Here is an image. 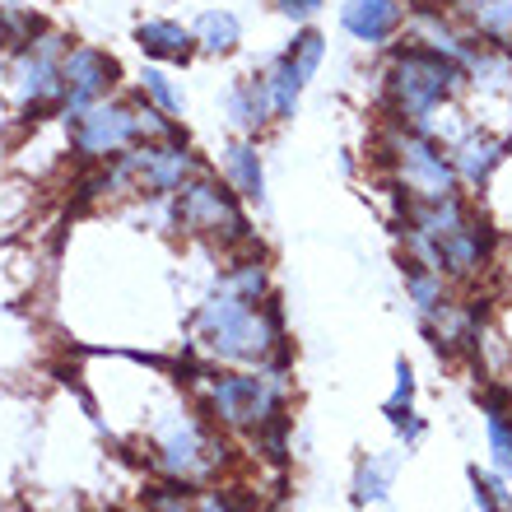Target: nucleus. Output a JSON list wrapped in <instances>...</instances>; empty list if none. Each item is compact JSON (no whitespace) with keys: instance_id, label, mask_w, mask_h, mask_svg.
Segmentation results:
<instances>
[{"instance_id":"1","label":"nucleus","mask_w":512,"mask_h":512,"mask_svg":"<svg viewBox=\"0 0 512 512\" xmlns=\"http://www.w3.org/2000/svg\"><path fill=\"white\" fill-rule=\"evenodd\" d=\"M396 229H401V261L438 270L452 284L480 280L499 252V233L466 201V191L443 201H401Z\"/></svg>"},{"instance_id":"2","label":"nucleus","mask_w":512,"mask_h":512,"mask_svg":"<svg viewBox=\"0 0 512 512\" xmlns=\"http://www.w3.org/2000/svg\"><path fill=\"white\" fill-rule=\"evenodd\" d=\"M191 345L210 364L229 368H261L289 359V331H284V312L275 294L243 298L229 289L210 294L191 317Z\"/></svg>"},{"instance_id":"3","label":"nucleus","mask_w":512,"mask_h":512,"mask_svg":"<svg viewBox=\"0 0 512 512\" xmlns=\"http://www.w3.org/2000/svg\"><path fill=\"white\" fill-rule=\"evenodd\" d=\"M187 387L196 410L215 429L252 438L256 429L284 419V410H289V359L261 364V368H229V373H215L205 364Z\"/></svg>"},{"instance_id":"4","label":"nucleus","mask_w":512,"mask_h":512,"mask_svg":"<svg viewBox=\"0 0 512 512\" xmlns=\"http://www.w3.org/2000/svg\"><path fill=\"white\" fill-rule=\"evenodd\" d=\"M466 94V70L447 56L419 47V42H401L391 47L387 66H382V112L387 122L424 126L433 131V117L457 103Z\"/></svg>"},{"instance_id":"5","label":"nucleus","mask_w":512,"mask_h":512,"mask_svg":"<svg viewBox=\"0 0 512 512\" xmlns=\"http://www.w3.org/2000/svg\"><path fill=\"white\" fill-rule=\"evenodd\" d=\"M201 154L187 145V135L177 140H140L112 163H98L89 177V196H145V201H173L182 182L201 173Z\"/></svg>"},{"instance_id":"6","label":"nucleus","mask_w":512,"mask_h":512,"mask_svg":"<svg viewBox=\"0 0 512 512\" xmlns=\"http://www.w3.org/2000/svg\"><path fill=\"white\" fill-rule=\"evenodd\" d=\"M378 159L387 168V182L401 201H443L457 196V168L447 159V145L424 126L382 122L378 135Z\"/></svg>"},{"instance_id":"7","label":"nucleus","mask_w":512,"mask_h":512,"mask_svg":"<svg viewBox=\"0 0 512 512\" xmlns=\"http://www.w3.org/2000/svg\"><path fill=\"white\" fill-rule=\"evenodd\" d=\"M168 215L187 238H205V243L224 247H252V219H247V201L224 182L219 173L201 168V173L182 182L173 201H168Z\"/></svg>"},{"instance_id":"8","label":"nucleus","mask_w":512,"mask_h":512,"mask_svg":"<svg viewBox=\"0 0 512 512\" xmlns=\"http://www.w3.org/2000/svg\"><path fill=\"white\" fill-rule=\"evenodd\" d=\"M66 135H70V154L89 168L98 163L122 159L131 145H140V131H135V94H108L89 103V108L70 112L66 117Z\"/></svg>"},{"instance_id":"9","label":"nucleus","mask_w":512,"mask_h":512,"mask_svg":"<svg viewBox=\"0 0 512 512\" xmlns=\"http://www.w3.org/2000/svg\"><path fill=\"white\" fill-rule=\"evenodd\" d=\"M70 42L52 28H38L28 42L14 47V61H10V84L24 112L38 122L42 112H61V61H66Z\"/></svg>"},{"instance_id":"10","label":"nucleus","mask_w":512,"mask_h":512,"mask_svg":"<svg viewBox=\"0 0 512 512\" xmlns=\"http://www.w3.org/2000/svg\"><path fill=\"white\" fill-rule=\"evenodd\" d=\"M322 56H326L322 33H317V28H298L294 42H289V47H284L266 70H261V84H266V94H270L275 122H289V117L298 112L303 89L312 84V75H317V66H322Z\"/></svg>"},{"instance_id":"11","label":"nucleus","mask_w":512,"mask_h":512,"mask_svg":"<svg viewBox=\"0 0 512 512\" xmlns=\"http://www.w3.org/2000/svg\"><path fill=\"white\" fill-rule=\"evenodd\" d=\"M117 84H122V61L117 56L94 47V42H70L66 61H61V117L117 94Z\"/></svg>"},{"instance_id":"12","label":"nucleus","mask_w":512,"mask_h":512,"mask_svg":"<svg viewBox=\"0 0 512 512\" xmlns=\"http://www.w3.org/2000/svg\"><path fill=\"white\" fill-rule=\"evenodd\" d=\"M447 145V159H452V168H457V182L461 191L471 187H489V177L499 173V163L508 159V140L494 131H485V126H466L461 135H452V140H443Z\"/></svg>"},{"instance_id":"13","label":"nucleus","mask_w":512,"mask_h":512,"mask_svg":"<svg viewBox=\"0 0 512 512\" xmlns=\"http://www.w3.org/2000/svg\"><path fill=\"white\" fill-rule=\"evenodd\" d=\"M340 28L364 47H391L405 28V5L401 0H345Z\"/></svg>"},{"instance_id":"14","label":"nucleus","mask_w":512,"mask_h":512,"mask_svg":"<svg viewBox=\"0 0 512 512\" xmlns=\"http://www.w3.org/2000/svg\"><path fill=\"white\" fill-rule=\"evenodd\" d=\"M135 47L154 66H187L191 56H196L191 28L177 24V19H145V24H135Z\"/></svg>"},{"instance_id":"15","label":"nucleus","mask_w":512,"mask_h":512,"mask_svg":"<svg viewBox=\"0 0 512 512\" xmlns=\"http://www.w3.org/2000/svg\"><path fill=\"white\" fill-rule=\"evenodd\" d=\"M224 112H229L233 131L247 135V140H256V135L266 131V126L275 122V108H270V94H266V84H261V75L233 80L229 94H224Z\"/></svg>"},{"instance_id":"16","label":"nucleus","mask_w":512,"mask_h":512,"mask_svg":"<svg viewBox=\"0 0 512 512\" xmlns=\"http://www.w3.org/2000/svg\"><path fill=\"white\" fill-rule=\"evenodd\" d=\"M475 38L494 42V47H512V0H443Z\"/></svg>"},{"instance_id":"17","label":"nucleus","mask_w":512,"mask_h":512,"mask_svg":"<svg viewBox=\"0 0 512 512\" xmlns=\"http://www.w3.org/2000/svg\"><path fill=\"white\" fill-rule=\"evenodd\" d=\"M224 182H229L247 205L266 201V168H261V149H256V140L238 135V140L224 149Z\"/></svg>"},{"instance_id":"18","label":"nucleus","mask_w":512,"mask_h":512,"mask_svg":"<svg viewBox=\"0 0 512 512\" xmlns=\"http://www.w3.org/2000/svg\"><path fill=\"white\" fill-rule=\"evenodd\" d=\"M401 275H405V298H410V308H415L419 326L433 322V317L452 303V280H447V275H438V270L415 266V261H401Z\"/></svg>"},{"instance_id":"19","label":"nucleus","mask_w":512,"mask_h":512,"mask_svg":"<svg viewBox=\"0 0 512 512\" xmlns=\"http://www.w3.org/2000/svg\"><path fill=\"white\" fill-rule=\"evenodd\" d=\"M480 410H485V429H489V452L494 466L512 480V391L503 387H480Z\"/></svg>"},{"instance_id":"20","label":"nucleus","mask_w":512,"mask_h":512,"mask_svg":"<svg viewBox=\"0 0 512 512\" xmlns=\"http://www.w3.org/2000/svg\"><path fill=\"white\" fill-rule=\"evenodd\" d=\"M191 38H196V52L205 56H233L238 42H243V24H238L233 10H205L191 24Z\"/></svg>"},{"instance_id":"21","label":"nucleus","mask_w":512,"mask_h":512,"mask_svg":"<svg viewBox=\"0 0 512 512\" xmlns=\"http://www.w3.org/2000/svg\"><path fill=\"white\" fill-rule=\"evenodd\" d=\"M135 94L145 98V103H154L159 112H168V117H177V122L187 117V94H182V89H177V84L163 75V66H154V61L140 70V80H135Z\"/></svg>"},{"instance_id":"22","label":"nucleus","mask_w":512,"mask_h":512,"mask_svg":"<svg viewBox=\"0 0 512 512\" xmlns=\"http://www.w3.org/2000/svg\"><path fill=\"white\" fill-rule=\"evenodd\" d=\"M219 289H229V294H243V298H270V270H266V261H256V256H243V261H233V266L224 270Z\"/></svg>"},{"instance_id":"23","label":"nucleus","mask_w":512,"mask_h":512,"mask_svg":"<svg viewBox=\"0 0 512 512\" xmlns=\"http://www.w3.org/2000/svg\"><path fill=\"white\" fill-rule=\"evenodd\" d=\"M182 512H256L252 499H243L238 489H191L187 503H182Z\"/></svg>"},{"instance_id":"24","label":"nucleus","mask_w":512,"mask_h":512,"mask_svg":"<svg viewBox=\"0 0 512 512\" xmlns=\"http://www.w3.org/2000/svg\"><path fill=\"white\" fill-rule=\"evenodd\" d=\"M471 485H475L480 512H508L512 508V494L503 489V480H494V475H485V471H471Z\"/></svg>"},{"instance_id":"25","label":"nucleus","mask_w":512,"mask_h":512,"mask_svg":"<svg viewBox=\"0 0 512 512\" xmlns=\"http://www.w3.org/2000/svg\"><path fill=\"white\" fill-rule=\"evenodd\" d=\"M354 489H359V499H382V489H387V471H382V466H359Z\"/></svg>"},{"instance_id":"26","label":"nucleus","mask_w":512,"mask_h":512,"mask_svg":"<svg viewBox=\"0 0 512 512\" xmlns=\"http://www.w3.org/2000/svg\"><path fill=\"white\" fill-rule=\"evenodd\" d=\"M326 0H275V10L284 14V19H294V24H308V19H317L322 14Z\"/></svg>"},{"instance_id":"27","label":"nucleus","mask_w":512,"mask_h":512,"mask_svg":"<svg viewBox=\"0 0 512 512\" xmlns=\"http://www.w3.org/2000/svg\"><path fill=\"white\" fill-rule=\"evenodd\" d=\"M410 396H415V373H410V364H401V368H396V396L387 401V415L410 410Z\"/></svg>"}]
</instances>
